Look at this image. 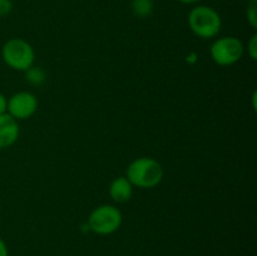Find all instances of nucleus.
<instances>
[{"label":"nucleus","instance_id":"f257e3e1","mask_svg":"<svg viewBox=\"0 0 257 256\" xmlns=\"http://www.w3.org/2000/svg\"><path fill=\"white\" fill-rule=\"evenodd\" d=\"M187 23L191 32L201 39H213L220 34L222 28L220 13L203 4L193 5L187 15Z\"/></svg>","mask_w":257,"mask_h":256},{"label":"nucleus","instance_id":"f03ea898","mask_svg":"<svg viewBox=\"0 0 257 256\" xmlns=\"http://www.w3.org/2000/svg\"><path fill=\"white\" fill-rule=\"evenodd\" d=\"M163 167L152 157H138L128 165L125 177L133 187L153 188L163 180Z\"/></svg>","mask_w":257,"mask_h":256},{"label":"nucleus","instance_id":"7ed1b4c3","mask_svg":"<svg viewBox=\"0 0 257 256\" xmlns=\"http://www.w3.org/2000/svg\"><path fill=\"white\" fill-rule=\"evenodd\" d=\"M2 58L10 69L25 72L34 65L35 50L23 38H12L3 44Z\"/></svg>","mask_w":257,"mask_h":256},{"label":"nucleus","instance_id":"20e7f679","mask_svg":"<svg viewBox=\"0 0 257 256\" xmlns=\"http://www.w3.org/2000/svg\"><path fill=\"white\" fill-rule=\"evenodd\" d=\"M123 222V215L114 205L104 203L93 208L88 217V227L92 232L100 236L117 232Z\"/></svg>","mask_w":257,"mask_h":256},{"label":"nucleus","instance_id":"39448f33","mask_svg":"<svg viewBox=\"0 0 257 256\" xmlns=\"http://www.w3.org/2000/svg\"><path fill=\"white\" fill-rule=\"evenodd\" d=\"M245 53V45L238 38L227 35L213 40L210 55L213 62L221 67H230L240 62Z\"/></svg>","mask_w":257,"mask_h":256},{"label":"nucleus","instance_id":"423d86ee","mask_svg":"<svg viewBox=\"0 0 257 256\" xmlns=\"http://www.w3.org/2000/svg\"><path fill=\"white\" fill-rule=\"evenodd\" d=\"M38 98L34 93L28 90H20L14 93L10 98H8V114L19 122L33 117L38 110Z\"/></svg>","mask_w":257,"mask_h":256},{"label":"nucleus","instance_id":"0eeeda50","mask_svg":"<svg viewBox=\"0 0 257 256\" xmlns=\"http://www.w3.org/2000/svg\"><path fill=\"white\" fill-rule=\"evenodd\" d=\"M19 136V122L8 113L0 115V150H7L15 145Z\"/></svg>","mask_w":257,"mask_h":256},{"label":"nucleus","instance_id":"6e6552de","mask_svg":"<svg viewBox=\"0 0 257 256\" xmlns=\"http://www.w3.org/2000/svg\"><path fill=\"white\" fill-rule=\"evenodd\" d=\"M108 193H109V197L112 198L113 202L123 205L132 198L133 186L125 176H118L110 182Z\"/></svg>","mask_w":257,"mask_h":256},{"label":"nucleus","instance_id":"1a4fd4ad","mask_svg":"<svg viewBox=\"0 0 257 256\" xmlns=\"http://www.w3.org/2000/svg\"><path fill=\"white\" fill-rule=\"evenodd\" d=\"M131 12L135 17L146 19V18H150L155 12V3L153 0H132Z\"/></svg>","mask_w":257,"mask_h":256},{"label":"nucleus","instance_id":"9d476101","mask_svg":"<svg viewBox=\"0 0 257 256\" xmlns=\"http://www.w3.org/2000/svg\"><path fill=\"white\" fill-rule=\"evenodd\" d=\"M25 80L29 83L30 85L34 87H40L47 82V73L42 69L40 67H30L29 69L25 70Z\"/></svg>","mask_w":257,"mask_h":256},{"label":"nucleus","instance_id":"9b49d317","mask_svg":"<svg viewBox=\"0 0 257 256\" xmlns=\"http://www.w3.org/2000/svg\"><path fill=\"white\" fill-rule=\"evenodd\" d=\"M246 18L253 30L257 29V0H250L246 8Z\"/></svg>","mask_w":257,"mask_h":256},{"label":"nucleus","instance_id":"f8f14e48","mask_svg":"<svg viewBox=\"0 0 257 256\" xmlns=\"http://www.w3.org/2000/svg\"><path fill=\"white\" fill-rule=\"evenodd\" d=\"M247 53L248 57L252 60H256L257 58V34H253L251 39L247 43Z\"/></svg>","mask_w":257,"mask_h":256},{"label":"nucleus","instance_id":"ddd939ff","mask_svg":"<svg viewBox=\"0 0 257 256\" xmlns=\"http://www.w3.org/2000/svg\"><path fill=\"white\" fill-rule=\"evenodd\" d=\"M13 0H0V18L8 17L13 10Z\"/></svg>","mask_w":257,"mask_h":256},{"label":"nucleus","instance_id":"4468645a","mask_svg":"<svg viewBox=\"0 0 257 256\" xmlns=\"http://www.w3.org/2000/svg\"><path fill=\"white\" fill-rule=\"evenodd\" d=\"M8 109V98L5 97L4 93L0 92V115L5 114Z\"/></svg>","mask_w":257,"mask_h":256},{"label":"nucleus","instance_id":"2eb2a0df","mask_svg":"<svg viewBox=\"0 0 257 256\" xmlns=\"http://www.w3.org/2000/svg\"><path fill=\"white\" fill-rule=\"evenodd\" d=\"M0 256H9V248L2 237H0Z\"/></svg>","mask_w":257,"mask_h":256},{"label":"nucleus","instance_id":"dca6fc26","mask_svg":"<svg viewBox=\"0 0 257 256\" xmlns=\"http://www.w3.org/2000/svg\"><path fill=\"white\" fill-rule=\"evenodd\" d=\"M177 2L185 5H197L198 3H201L202 0H177Z\"/></svg>","mask_w":257,"mask_h":256}]
</instances>
